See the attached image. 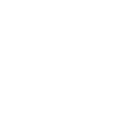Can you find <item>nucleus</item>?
Returning <instances> with one entry per match:
<instances>
[]
</instances>
